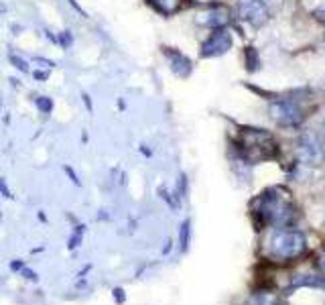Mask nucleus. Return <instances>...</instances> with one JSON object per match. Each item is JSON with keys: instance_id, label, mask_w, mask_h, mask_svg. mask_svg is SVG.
I'll return each mask as SVG.
<instances>
[{"instance_id": "nucleus-18", "label": "nucleus", "mask_w": 325, "mask_h": 305, "mask_svg": "<svg viewBox=\"0 0 325 305\" xmlns=\"http://www.w3.org/2000/svg\"><path fill=\"white\" fill-rule=\"evenodd\" d=\"M81 234H84V226H75V232H73V236H72V238H69L67 246H69V248H75V246H79V242H81Z\"/></svg>"}, {"instance_id": "nucleus-14", "label": "nucleus", "mask_w": 325, "mask_h": 305, "mask_svg": "<svg viewBox=\"0 0 325 305\" xmlns=\"http://www.w3.org/2000/svg\"><path fill=\"white\" fill-rule=\"evenodd\" d=\"M35 102V106H37V110L41 112V114H51L53 108H55V102L51 96H37V98H33Z\"/></svg>"}, {"instance_id": "nucleus-8", "label": "nucleus", "mask_w": 325, "mask_h": 305, "mask_svg": "<svg viewBox=\"0 0 325 305\" xmlns=\"http://www.w3.org/2000/svg\"><path fill=\"white\" fill-rule=\"evenodd\" d=\"M162 55L169 59V67H171V72L175 73L177 77H181V80H185V77H189L191 72H193V63L191 59L187 57L185 53H181L179 49L175 47H161Z\"/></svg>"}, {"instance_id": "nucleus-26", "label": "nucleus", "mask_w": 325, "mask_h": 305, "mask_svg": "<svg viewBox=\"0 0 325 305\" xmlns=\"http://www.w3.org/2000/svg\"><path fill=\"white\" fill-rule=\"evenodd\" d=\"M10 84H13V88H22V82L18 80V77H10V80H8Z\"/></svg>"}, {"instance_id": "nucleus-15", "label": "nucleus", "mask_w": 325, "mask_h": 305, "mask_svg": "<svg viewBox=\"0 0 325 305\" xmlns=\"http://www.w3.org/2000/svg\"><path fill=\"white\" fill-rule=\"evenodd\" d=\"M57 39H59V47H61L63 51H67V49L73 45V33L69 31V29H63V31L57 33Z\"/></svg>"}, {"instance_id": "nucleus-11", "label": "nucleus", "mask_w": 325, "mask_h": 305, "mask_svg": "<svg viewBox=\"0 0 325 305\" xmlns=\"http://www.w3.org/2000/svg\"><path fill=\"white\" fill-rule=\"evenodd\" d=\"M146 2L153 6L157 13H161V15H165V17H169V15H175L177 10H181L183 8V0H146Z\"/></svg>"}, {"instance_id": "nucleus-9", "label": "nucleus", "mask_w": 325, "mask_h": 305, "mask_svg": "<svg viewBox=\"0 0 325 305\" xmlns=\"http://www.w3.org/2000/svg\"><path fill=\"white\" fill-rule=\"evenodd\" d=\"M230 20H232V17L226 8H210L197 17V22L207 29H224V27H228Z\"/></svg>"}, {"instance_id": "nucleus-13", "label": "nucleus", "mask_w": 325, "mask_h": 305, "mask_svg": "<svg viewBox=\"0 0 325 305\" xmlns=\"http://www.w3.org/2000/svg\"><path fill=\"white\" fill-rule=\"evenodd\" d=\"M8 63L13 65L17 72H20V73H31V65H29V61H27L25 57H20V55L13 53V51L8 53Z\"/></svg>"}, {"instance_id": "nucleus-17", "label": "nucleus", "mask_w": 325, "mask_h": 305, "mask_svg": "<svg viewBox=\"0 0 325 305\" xmlns=\"http://www.w3.org/2000/svg\"><path fill=\"white\" fill-rule=\"evenodd\" d=\"M31 75H33L35 82H47L51 72L49 70H41V67H35V70H31Z\"/></svg>"}, {"instance_id": "nucleus-3", "label": "nucleus", "mask_w": 325, "mask_h": 305, "mask_svg": "<svg viewBox=\"0 0 325 305\" xmlns=\"http://www.w3.org/2000/svg\"><path fill=\"white\" fill-rule=\"evenodd\" d=\"M307 251V238L303 232L278 228L269 240V254L276 261H293Z\"/></svg>"}, {"instance_id": "nucleus-6", "label": "nucleus", "mask_w": 325, "mask_h": 305, "mask_svg": "<svg viewBox=\"0 0 325 305\" xmlns=\"http://www.w3.org/2000/svg\"><path fill=\"white\" fill-rule=\"evenodd\" d=\"M297 161L299 165H319L325 159L323 141L313 132H303L297 141Z\"/></svg>"}, {"instance_id": "nucleus-22", "label": "nucleus", "mask_w": 325, "mask_h": 305, "mask_svg": "<svg viewBox=\"0 0 325 305\" xmlns=\"http://www.w3.org/2000/svg\"><path fill=\"white\" fill-rule=\"evenodd\" d=\"M43 33H45V39H47V41H51L53 45H59V39H57V33H53L51 29H43Z\"/></svg>"}, {"instance_id": "nucleus-16", "label": "nucleus", "mask_w": 325, "mask_h": 305, "mask_svg": "<svg viewBox=\"0 0 325 305\" xmlns=\"http://www.w3.org/2000/svg\"><path fill=\"white\" fill-rule=\"evenodd\" d=\"M33 63L37 65V67H41V70H49V72L57 67V61H53V59H49V57H43V55H35Z\"/></svg>"}, {"instance_id": "nucleus-21", "label": "nucleus", "mask_w": 325, "mask_h": 305, "mask_svg": "<svg viewBox=\"0 0 325 305\" xmlns=\"http://www.w3.org/2000/svg\"><path fill=\"white\" fill-rule=\"evenodd\" d=\"M313 17H315V20H319V22L325 25V2H321L315 10H313Z\"/></svg>"}, {"instance_id": "nucleus-19", "label": "nucleus", "mask_w": 325, "mask_h": 305, "mask_svg": "<svg viewBox=\"0 0 325 305\" xmlns=\"http://www.w3.org/2000/svg\"><path fill=\"white\" fill-rule=\"evenodd\" d=\"M63 171L67 173V177H69V179H72V181H73V183H75L77 187L81 185V181H79V177H77V173H75V169H73L72 165H63Z\"/></svg>"}, {"instance_id": "nucleus-24", "label": "nucleus", "mask_w": 325, "mask_h": 305, "mask_svg": "<svg viewBox=\"0 0 325 305\" xmlns=\"http://www.w3.org/2000/svg\"><path fill=\"white\" fill-rule=\"evenodd\" d=\"M0 194H2V197H13V196H10V191H8V187H6L4 179H0Z\"/></svg>"}, {"instance_id": "nucleus-28", "label": "nucleus", "mask_w": 325, "mask_h": 305, "mask_svg": "<svg viewBox=\"0 0 325 305\" xmlns=\"http://www.w3.org/2000/svg\"><path fill=\"white\" fill-rule=\"evenodd\" d=\"M114 297H116V301H118V299L122 301V299H124V295H122V289H114Z\"/></svg>"}, {"instance_id": "nucleus-10", "label": "nucleus", "mask_w": 325, "mask_h": 305, "mask_svg": "<svg viewBox=\"0 0 325 305\" xmlns=\"http://www.w3.org/2000/svg\"><path fill=\"white\" fill-rule=\"evenodd\" d=\"M244 305H285V301L281 295H276L272 291H260V293L250 295Z\"/></svg>"}, {"instance_id": "nucleus-27", "label": "nucleus", "mask_w": 325, "mask_h": 305, "mask_svg": "<svg viewBox=\"0 0 325 305\" xmlns=\"http://www.w3.org/2000/svg\"><path fill=\"white\" fill-rule=\"evenodd\" d=\"M10 29H13V35H20V33H22V27H20V25H17V22H15V25L10 27Z\"/></svg>"}, {"instance_id": "nucleus-30", "label": "nucleus", "mask_w": 325, "mask_h": 305, "mask_svg": "<svg viewBox=\"0 0 325 305\" xmlns=\"http://www.w3.org/2000/svg\"><path fill=\"white\" fill-rule=\"evenodd\" d=\"M81 141H84V143H88V132H86V130L81 132Z\"/></svg>"}, {"instance_id": "nucleus-5", "label": "nucleus", "mask_w": 325, "mask_h": 305, "mask_svg": "<svg viewBox=\"0 0 325 305\" xmlns=\"http://www.w3.org/2000/svg\"><path fill=\"white\" fill-rule=\"evenodd\" d=\"M271 118L283 128H299L305 120V112L293 98H274L269 106Z\"/></svg>"}, {"instance_id": "nucleus-20", "label": "nucleus", "mask_w": 325, "mask_h": 305, "mask_svg": "<svg viewBox=\"0 0 325 305\" xmlns=\"http://www.w3.org/2000/svg\"><path fill=\"white\" fill-rule=\"evenodd\" d=\"M79 98H81V104H84V106L88 108V112L91 114V112H94V102H91V96H90L88 92H81Z\"/></svg>"}, {"instance_id": "nucleus-2", "label": "nucleus", "mask_w": 325, "mask_h": 305, "mask_svg": "<svg viewBox=\"0 0 325 305\" xmlns=\"http://www.w3.org/2000/svg\"><path fill=\"white\" fill-rule=\"evenodd\" d=\"M236 151L242 159H246L252 165L272 159L276 155V144L272 141V134L266 132L264 128H242L238 132Z\"/></svg>"}, {"instance_id": "nucleus-4", "label": "nucleus", "mask_w": 325, "mask_h": 305, "mask_svg": "<svg viewBox=\"0 0 325 305\" xmlns=\"http://www.w3.org/2000/svg\"><path fill=\"white\" fill-rule=\"evenodd\" d=\"M283 0H242L236 6L238 18L244 20L252 29H260L269 22V18L278 10Z\"/></svg>"}, {"instance_id": "nucleus-1", "label": "nucleus", "mask_w": 325, "mask_h": 305, "mask_svg": "<svg viewBox=\"0 0 325 305\" xmlns=\"http://www.w3.org/2000/svg\"><path fill=\"white\" fill-rule=\"evenodd\" d=\"M254 214L262 224L274 228H289L297 220V208L291 199V194L283 187H271L260 194L254 201Z\"/></svg>"}, {"instance_id": "nucleus-31", "label": "nucleus", "mask_w": 325, "mask_h": 305, "mask_svg": "<svg viewBox=\"0 0 325 305\" xmlns=\"http://www.w3.org/2000/svg\"><path fill=\"white\" fill-rule=\"evenodd\" d=\"M321 141H323V146H325V122H323V137H321Z\"/></svg>"}, {"instance_id": "nucleus-29", "label": "nucleus", "mask_w": 325, "mask_h": 305, "mask_svg": "<svg viewBox=\"0 0 325 305\" xmlns=\"http://www.w3.org/2000/svg\"><path fill=\"white\" fill-rule=\"evenodd\" d=\"M8 13V6L2 2V0H0V15H6Z\"/></svg>"}, {"instance_id": "nucleus-23", "label": "nucleus", "mask_w": 325, "mask_h": 305, "mask_svg": "<svg viewBox=\"0 0 325 305\" xmlns=\"http://www.w3.org/2000/svg\"><path fill=\"white\" fill-rule=\"evenodd\" d=\"M187 234H189V222L183 224V230H181V242H183V248L187 246Z\"/></svg>"}, {"instance_id": "nucleus-7", "label": "nucleus", "mask_w": 325, "mask_h": 305, "mask_svg": "<svg viewBox=\"0 0 325 305\" xmlns=\"http://www.w3.org/2000/svg\"><path fill=\"white\" fill-rule=\"evenodd\" d=\"M232 49V35L230 31L224 27V29H214V33L207 37L203 43H201V49H199V55L205 59L210 57H219Z\"/></svg>"}, {"instance_id": "nucleus-25", "label": "nucleus", "mask_w": 325, "mask_h": 305, "mask_svg": "<svg viewBox=\"0 0 325 305\" xmlns=\"http://www.w3.org/2000/svg\"><path fill=\"white\" fill-rule=\"evenodd\" d=\"M67 2H69V4H72V6H73V8L77 10V13H79V15H84V17H86V13H84V8H81V6H79V2H77V0H67Z\"/></svg>"}, {"instance_id": "nucleus-12", "label": "nucleus", "mask_w": 325, "mask_h": 305, "mask_svg": "<svg viewBox=\"0 0 325 305\" xmlns=\"http://www.w3.org/2000/svg\"><path fill=\"white\" fill-rule=\"evenodd\" d=\"M297 287H325V281H323L321 275L305 273V275H299V277L293 279L291 289H297Z\"/></svg>"}]
</instances>
